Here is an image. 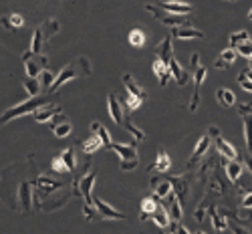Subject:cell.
<instances>
[{"label": "cell", "instance_id": "1", "mask_svg": "<svg viewBox=\"0 0 252 234\" xmlns=\"http://www.w3.org/2000/svg\"><path fill=\"white\" fill-rule=\"evenodd\" d=\"M156 57H159V59L165 63V65L170 67L172 77L176 79V83L180 85V87H184V85L188 83V71L180 67V63L176 61V57H174V53H172V36H165V38L161 40V45H159L158 51H156Z\"/></svg>", "mask_w": 252, "mask_h": 234}, {"label": "cell", "instance_id": "2", "mask_svg": "<svg viewBox=\"0 0 252 234\" xmlns=\"http://www.w3.org/2000/svg\"><path fill=\"white\" fill-rule=\"evenodd\" d=\"M89 73H91V63L87 61V57H79L77 61L69 63V65L55 77V81H53V85H51L49 91L55 93V91L61 87V85L69 83V81L75 79V77H85V75H89Z\"/></svg>", "mask_w": 252, "mask_h": 234}, {"label": "cell", "instance_id": "3", "mask_svg": "<svg viewBox=\"0 0 252 234\" xmlns=\"http://www.w3.org/2000/svg\"><path fill=\"white\" fill-rule=\"evenodd\" d=\"M47 103H49V99H47V97L32 95V97H29L27 101H23V103L14 105V107L6 109L2 115H0V125H4V123H8L10 119H16V117H20V115L34 113L36 109H40V107H43V105H47Z\"/></svg>", "mask_w": 252, "mask_h": 234}, {"label": "cell", "instance_id": "4", "mask_svg": "<svg viewBox=\"0 0 252 234\" xmlns=\"http://www.w3.org/2000/svg\"><path fill=\"white\" fill-rule=\"evenodd\" d=\"M145 10H150L163 27H184V25H190L188 23V18L184 14H174V12H163V8H159L158 4H145Z\"/></svg>", "mask_w": 252, "mask_h": 234}, {"label": "cell", "instance_id": "5", "mask_svg": "<svg viewBox=\"0 0 252 234\" xmlns=\"http://www.w3.org/2000/svg\"><path fill=\"white\" fill-rule=\"evenodd\" d=\"M95 178H97L95 169H91V172H87L79 182L73 184L75 194L77 196H83V198L87 200V204H93V184H95Z\"/></svg>", "mask_w": 252, "mask_h": 234}, {"label": "cell", "instance_id": "6", "mask_svg": "<svg viewBox=\"0 0 252 234\" xmlns=\"http://www.w3.org/2000/svg\"><path fill=\"white\" fill-rule=\"evenodd\" d=\"M208 135H210V137H214L216 147H218V152H220L222 158H228V160H236V158H238L236 147H234V145H230V143L220 135V132H218V127H216V125H210Z\"/></svg>", "mask_w": 252, "mask_h": 234}, {"label": "cell", "instance_id": "7", "mask_svg": "<svg viewBox=\"0 0 252 234\" xmlns=\"http://www.w3.org/2000/svg\"><path fill=\"white\" fill-rule=\"evenodd\" d=\"M49 123H51V130H53V134H55L57 137H67V135L71 134V130H73L71 121L67 119V115L63 113V111H59Z\"/></svg>", "mask_w": 252, "mask_h": 234}, {"label": "cell", "instance_id": "8", "mask_svg": "<svg viewBox=\"0 0 252 234\" xmlns=\"http://www.w3.org/2000/svg\"><path fill=\"white\" fill-rule=\"evenodd\" d=\"M238 115L244 123V139H246V150L252 152V105H240Z\"/></svg>", "mask_w": 252, "mask_h": 234}, {"label": "cell", "instance_id": "9", "mask_svg": "<svg viewBox=\"0 0 252 234\" xmlns=\"http://www.w3.org/2000/svg\"><path fill=\"white\" fill-rule=\"evenodd\" d=\"M93 204H95V208H97V212H99V216H101V218H107V220H125V214H123V212L115 210L113 206H109L105 200L93 196Z\"/></svg>", "mask_w": 252, "mask_h": 234}, {"label": "cell", "instance_id": "10", "mask_svg": "<svg viewBox=\"0 0 252 234\" xmlns=\"http://www.w3.org/2000/svg\"><path fill=\"white\" fill-rule=\"evenodd\" d=\"M206 79V67H198L194 71V95H192V101H190V111L194 113L198 109V103H200V87H202V83Z\"/></svg>", "mask_w": 252, "mask_h": 234}, {"label": "cell", "instance_id": "11", "mask_svg": "<svg viewBox=\"0 0 252 234\" xmlns=\"http://www.w3.org/2000/svg\"><path fill=\"white\" fill-rule=\"evenodd\" d=\"M158 6L167 10V12H174V14H190V12H194L192 4L180 2V0H163V2H159Z\"/></svg>", "mask_w": 252, "mask_h": 234}, {"label": "cell", "instance_id": "12", "mask_svg": "<svg viewBox=\"0 0 252 234\" xmlns=\"http://www.w3.org/2000/svg\"><path fill=\"white\" fill-rule=\"evenodd\" d=\"M59 111H61V107H57V105H53V103H47V105H43L40 109H36V111L32 113V117H34L36 123H49Z\"/></svg>", "mask_w": 252, "mask_h": 234}, {"label": "cell", "instance_id": "13", "mask_svg": "<svg viewBox=\"0 0 252 234\" xmlns=\"http://www.w3.org/2000/svg\"><path fill=\"white\" fill-rule=\"evenodd\" d=\"M111 150L121 158V160H133L137 158V150H135V141L133 143H113L111 141Z\"/></svg>", "mask_w": 252, "mask_h": 234}, {"label": "cell", "instance_id": "14", "mask_svg": "<svg viewBox=\"0 0 252 234\" xmlns=\"http://www.w3.org/2000/svg\"><path fill=\"white\" fill-rule=\"evenodd\" d=\"M107 105H109V115H111V119H113L117 125H123V121H125V115H123V105L117 101V97H115L113 93L107 97Z\"/></svg>", "mask_w": 252, "mask_h": 234}, {"label": "cell", "instance_id": "15", "mask_svg": "<svg viewBox=\"0 0 252 234\" xmlns=\"http://www.w3.org/2000/svg\"><path fill=\"white\" fill-rule=\"evenodd\" d=\"M121 81H123V85H125V89H127V93L129 95H133V97H139V99H148V95H145V91L139 87V83L129 75V73H125L123 77H121Z\"/></svg>", "mask_w": 252, "mask_h": 234}, {"label": "cell", "instance_id": "16", "mask_svg": "<svg viewBox=\"0 0 252 234\" xmlns=\"http://www.w3.org/2000/svg\"><path fill=\"white\" fill-rule=\"evenodd\" d=\"M172 34L176 36V38H182V40H190V38H202L204 36V33L202 31H198V29H194L192 25H184V27H174V31H172Z\"/></svg>", "mask_w": 252, "mask_h": 234}, {"label": "cell", "instance_id": "17", "mask_svg": "<svg viewBox=\"0 0 252 234\" xmlns=\"http://www.w3.org/2000/svg\"><path fill=\"white\" fill-rule=\"evenodd\" d=\"M154 73H156V77H158V81H159L161 87H165L167 81H170V77H172L170 67H167L159 57H156V61H154Z\"/></svg>", "mask_w": 252, "mask_h": 234}, {"label": "cell", "instance_id": "18", "mask_svg": "<svg viewBox=\"0 0 252 234\" xmlns=\"http://www.w3.org/2000/svg\"><path fill=\"white\" fill-rule=\"evenodd\" d=\"M208 147H210V135H202L200 139H198V143H196V147H194V152H192V158H190V164L188 166H196L200 160H202V156L208 152Z\"/></svg>", "mask_w": 252, "mask_h": 234}, {"label": "cell", "instance_id": "19", "mask_svg": "<svg viewBox=\"0 0 252 234\" xmlns=\"http://www.w3.org/2000/svg\"><path fill=\"white\" fill-rule=\"evenodd\" d=\"M170 167H172V158L165 154V150H163V147H159V152H158V158H156V162L152 164L150 172H152V169H156V172L163 174V172H167V169H170Z\"/></svg>", "mask_w": 252, "mask_h": 234}, {"label": "cell", "instance_id": "20", "mask_svg": "<svg viewBox=\"0 0 252 234\" xmlns=\"http://www.w3.org/2000/svg\"><path fill=\"white\" fill-rule=\"evenodd\" d=\"M152 220H154L159 228L167 230V228H170V212H167L163 206H158V208H156V212L152 214Z\"/></svg>", "mask_w": 252, "mask_h": 234}, {"label": "cell", "instance_id": "21", "mask_svg": "<svg viewBox=\"0 0 252 234\" xmlns=\"http://www.w3.org/2000/svg\"><path fill=\"white\" fill-rule=\"evenodd\" d=\"M158 206H159V204H158V196H148V198H143V200H141V220L150 218L154 212H156Z\"/></svg>", "mask_w": 252, "mask_h": 234}, {"label": "cell", "instance_id": "22", "mask_svg": "<svg viewBox=\"0 0 252 234\" xmlns=\"http://www.w3.org/2000/svg\"><path fill=\"white\" fill-rule=\"evenodd\" d=\"M18 202H20V206H23V210L29 212V208H31V184L29 182H20V186H18Z\"/></svg>", "mask_w": 252, "mask_h": 234}, {"label": "cell", "instance_id": "23", "mask_svg": "<svg viewBox=\"0 0 252 234\" xmlns=\"http://www.w3.org/2000/svg\"><path fill=\"white\" fill-rule=\"evenodd\" d=\"M43 42H45V33H43V27H38V29H34L32 38H31V51L34 55H40L43 53Z\"/></svg>", "mask_w": 252, "mask_h": 234}, {"label": "cell", "instance_id": "24", "mask_svg": "<svg viewBox=\"0 0 252 234\" xmlns=\"http://www.w3.org/2000/svg\"><path fill=\"white\" fill-rule=\"evenodd\" d=\"M152 184H154V188H156V196L158 198H167V194L174 190V186H172V182L170 180H159V178H156V180H152Z\"/></svg>", "mask_w": 252, "mask_h": 234}, {"label": "cell", "instance_id": "25", "mask_svg": "<svg viewBox=\"0 0 252 234\" xmlns=\"http://www.w3.org/2000/svg\"><path fill=\"white\" fill-rule=\"evenodd\" d=\"M167 200H170V214H172V220L174 222H180L182 220V206H180V198L176 196V192L172 190L167 194Z\"/></svg>", "mask_w": 252, "mask_h": 234}, {"label": "cell", "instance_id": "26", "mask_svg": "<svg viewBox=\"0 0 252 234\" xmlns=\"http://www.w3.org/2000/svg\"><path fill=\"white\" fill-rule=\"evenodd\" d=\"M216 99L224 105V107H234V105H236V95L230 91V89H226V87H222V89L216 91Z\"/></svg>", "mask_w": 252, "mask_h": 234}, {"label": "cell", "instance_id": "27", "mask_svg": "<svg viewBox=\"0 0 252 234\" xmlns=\"http://www.w3.org/2000/svg\"><path fill=\"white\" fill-rule=\"evenodd\" d=\"M23 87L27 89L29 97H32V95H38L40 93V87H43V85H40V79L38 77H29L27 75V79L23 81Z\"/></svg>", "mask_w": 252, "mask_h": 234}, {"label": "cell", "instance_id": "28", "mask_svg": "<svg viewBox=\"0 0 252 234\" xmlns=\"http://www.w3.org/2000/svg\"><path fill=\"white\" fill-rule=\"evenodd\" d=\"M226 174H228V178L232 180V182H238L240 176H242V164L236 162V160H230L226 164Z\"/></svg>", "mask_w": 252, "mask_h": 234}, {"label": "cell", "instance_id": "29", "mask_svg": "<svg viewBox=\"0 0 252 234\" xmlns=\"http://www.w3.org/2000/svg\"><path fill=\"white\" fill-rule=\"evenodd\" d=\"M91 132L95 134V135H99V139L103 141V145H111V135H109V132L107 130H105V127L99 123V121H93L91 123Z\"/></svg>", "mask_w": 252, "mask_h": 234}, {"label": "cell", "instance_id": "30", "mask_svg": "<svg viewBox=\"0 0 252 234\" xmlns=\"http://www.w3.org/2000/svg\"><path fill=\"white\" fill-rule=\"evenodd\" d=\"M34 184H36L38 188H43L45 192H53V190L63 188V184H61V182H57V180H49V178H45V176H38Z\"/></svg>", "mask_w": 252, "mask_h": 234}, {"label": "cell", "instance_id": "31", "mask_svg": "<svg viewBox=\"0 0 252 234\" xmlns=\"http://www.w3.org/2000/svg\"><path fill=\"white\" fill-rule=\"evenodd\" d=\"M61 158H63V162H65V166H67V172H75L77 160H75V150H73V147H67V150L61 154Z\"/></svg>", "mask_w": 252, "mask_h": 234}, {"label": "cell", "instance_id": "32", "mask_svg": "<svg viewBox=\"0 0 252 234\" xmlns=\"http://www.w3.org/2000/svg\"><path fill=\"white\" fill-rule=\"evenodd\" d=\"M101 145H103V141L99 139V135H91L89 139L83 141V152H85V154H93V152L99 150Z\"/></svg>", "mask_w": 252, "mask_h": 234}, {"label": "cell", "instance_id": "33", "mask_svg": "<svg viewBox=\"0 0 252 234\" xmlns=\"http://www.w3.org/2000/svg\"><path fill=\"white\" fill-rule=\"evenodd\" d=\"M43 27V33H45V38H51V36H55L57 33H59V29H61V25H59V20H55V18H49L47 23H43L40 25Z\"/></svg>", "mask_w": 252, "mask_h": 234}, {"label": "cell", "instance_id": "34", "mask_svg": "<svg viewBox=\"0 0 252 234\" xmlns=\"http://www.w3.org/2000/svg\"><path fill=\"white\" fill-rule=\"evenodd\" d=\"M208 212H210V216H212V226H214V230H226V228H228L224 216L218 214V210H216V208H210Z\"/></svg>", "mask_w": 252, "mask_h": 234}, {"label": "cell", "instance_id": "35", "mask_svg": "<svg viewBox=\"0 0 252 234\" xmlns=\"http://www.w3.org/2000/svg\"><path fill=\"white\" fill-rule=\"evenodd\" d=\"M127 38H129V45L135 47V49H141V47L145 45V34H143L139 29H133Z\"/></svg>", "mask_w": 252, "mask_h": 234}, {"label": "cell", "instance_id": "36", "mask_svg": "<svg viewBox=\"0 0 252 234\" xmlns=\"http://www.w3.org/2000/svg\"><path fill=\"white\" fill-rule=\"evenodd\" d=\"M25 69H27V75H29V77H38V75H40V71H43V67H40V63H38L36 59L32 61V57L25 61Z\"/></svg>", "mask_w": 252, "mask_h": 234}, {"label": "cell", "instance_id": "37", "mask_svg": "<svg viewBox=\"0 0 252 234\" xmlns=\"http://www.w3.org/2000/svg\"><path fill=\"white\" fill-rule=\"evenodd\" d=\"M123 127H125V130H127V132L133 135V139H135V141H143V139H145V134H143L141 130H137V127L131 123V119H129V117H125Z\"/></svg>", "mask_w": 252, "mask_h": 234}, {"label": "cell", "instance_id": "38", "mask_svg": "<svg viewBox=\"0 0 252 234\" xmlns=\"http://www.w3.org/2000/svg\"><path fill=\"white\" fill-rule=\"evenodd\" d=\"M246 40H250V34L246 31H238L234 34H230V47L236 49L238 45H242V42H246Z\"/></svg>", "mask_w": 252, "mask_h": 234}, {"label": "cell", "instance_id": "39", "mask_svg": "<svg viewBox=\"0 0 252 234\" xmlns=\"http://www.w3.org/2000/svg\"><path fill=\"white\" fill-rule=\"evenodd\" d=\"M236 57H238V51H236L234 47H228V49H224V51L220 53V59H224L228 65H232V63L236 61Z\"/></svg>", "mask_w": 252, "mask_h": 234}, {"label": "cell", "instance_id": "40", "mask_svg": "<svg viewBox=\"0 0 252 234\" xmlns=\"http://www.w3.org/2000/svg\"><path fill=\"white\" fill-rule=\"evenodd\" d=\"M40 85H43L45 89H51V85H53V81H55V75L51 73V71H47V69H43L40 71Z\"/></svg>", "mask_w": 252, "mask_h": 234}, {"label": "cell", "instance_id": "41", "mask_svg": "<svg viewBox=\"0 0 252 234\" xmlns=\"http://www.w3.org/2000/svg\"><path fill=\"white\" fill-rule=\"evenodd\" d=\"M141 103H143V99L133 97V95H129V93H127V99H125V103H123V105H127V109L135 111V109H139V107H141Z\"/></svg>", "mask_w": 252, "mask_h": 234}, {"label": "cell", "instance_id": "42", "mask_svg": "<svg viewBox=\"0 0 252 234\" xmlns=\"http://www.w3.org/2000/svg\"><path fill=\"white\" fill-rule=\"evenodd\" d=\"M236 51H238L240 57L250 59V57H252V40H246V42H242V45H238Z\"/></svg>", "mask_w": 252, "mask_h": 234}, {"label": "cell", "instance_id": "43", "mask_svg": "<svg viewBox=\"0 0 252 234\" xmlns=\"http://www.w3.org/2000/svg\"><path fill=\"white\" fill-rule=\"evenodd\" d=\"M6 18H8V23H10V29H12V31H16V29H20V27L25 25V18L20 16V14H16V12L10 14V16H6Z\"/></svg>", "mask_w": 252, "mask_h": 234}, {"label": "cell", "instance_id": "44", "mask_svg": "<svg viewBox=\"0 0 252 234\" xmlns=\"http://www.w3.org/2000/svg\"><path fill=\"white\" fill-rule=\"evenodd\" d=\"M139 164V158H133V160H121V169L123 172H131V169H135Z\"/></svg>", "mask_w": 252, "mask_h": 234}, {"label": "cell", "instance_id": "45", "mask_svg": "<svg viewBox=\"0 0 252 234\" xmlns=\"http://www.w3.org/2000/svg\"><path fill=\"white\" fill-rule=\"evenodd\" d=\"M53 169H55V172H59V174L67 172V166H65V162H63V158H61V156L53 158Z\"/></svg>", "mask_w": 252, "mask_h": 234}, {"label": "cell", "instance_id": "46", "mask_svg": "<svg viewBox=\"0 0 252 234\" xmlns=\"http://www.w3.org/2000/svg\"><path fill=\"white\" fill-rule=\"evenodd\" d=\"M238 83H240V87L244 89V91H248V93H252V81L244 75V73H240V77H238Z\"/></svg>", "mask_w": 252, "mask_h": 234}, {"label": "cell", "instance_id": "47", "mask_svg": "<svg viewBox=\"0 0 252 234\" xmlns=\"http://www.w3.org/2000/svg\"><path fill=\"white\" fill-rule=\"evenodd\" d=\"M200 67V55L198 53H192V57H190V69H198Z\"/></svg>", "mask_w": 252, "mask_h": 234}, {"label": "cell", "instance_id": "48", "mask_svg": "<svg viewBox=\"0 0 252 234\" xmlns=\"http://www.w3.org/2000/svg\"><path fill=\"white\" fill-rule=\"evenodd\" d=\"M95 206H91V204H87L85 208H83V212H85V216L89 218V220H95V210H93Z\"/></svg>", "mask_w": 252, "mask_h": 234}, {"label": "cell", "instance_id": "49", "mask_svg": "<svg viewBox=\"0 0 252 234\" xmlns=\"http://www.w3.org/2000/svg\"><path fill=\"white\" fill-rule=\"evenodd\" d=\"M242 206H244V208H248V210L252 208V192H248V194L242 198Z\"/></svg>", "mask_w": 252, "mask_h": 234}, {"label": "cell", "instance_id": "50", "mask_svg": "<svg viewBox=\"0 0 252 234\" xmlns=\"http://www.w3.org/2000/svg\"><path fill=\"white\" fill-rule=\"evenodd\" d=\"M214 67H216V69H228L230 65H228V63H226L224 59H220V57H218V61L214 63Z\"/></svg>", "mask_w": 252, "mask_h": 234}, {"label": "cell", "instance_id": "51", "mask_svg": "<svg viewBox=\"0 0 252 234\" xmlns=\"http://www.w3.org/2000/svg\"><path fill=\"white\" fill-rule=\"evenodd\" d=\"M34 59L40 63V67H47V65H49V57H45V55H43V57H40V55H34Z\"/></svg>", "mask_w": 252, "mask_h": 234}, {"label": "cell", "instance_id": "52", "mask_svg": "<svg viewBox=\"0 0 252 234\" xmlns=\"http://www.w3.org/2000/svg\"><path fill=\"white\" fill-rule=\"evenodd\" d=\"M244 162H246V166L250 167V172H252V158H250V156H246V158H244Z\"/></svg>", "mask_w": 252, "mask_h": 234}, {"label": "cell", "instance_id": "53", "mask_svg": "<svg viewBox=\"0 0 252 234\" xmlns=\"http://www.w3.org/2000/svg\"><path fill=\"white\" fill-rule=\"evenodd\" d=\"M248 18H250V20H252V8H250V10H248Z\"/></svg>", "mask_w": 252, "mask_h": 234}, {"label": "cell", "instance_id": "54", "mask_svg": "<svg viewBox=\"0 0 252 234\" xmlns=\"http://www.w3.org/2000/svg\"><path fill=\"white\" fill-rule=\"evenodd\" d=\"M248 61H250V69H252V57H250V59H248Z\"/></svg>", "mask_w": 252, "mask_h": 234}, {"label": "cell", "instance_id": "55", "mask_svg": "<svg viewBox=\"0 0 252 234\" xmlns=\"http://www.w3.org/2000/svg\"><path fill=\"white\" fill-rule=\"evenodd\" d=\"M230 2H236V0H230Z\"/></svg>", "mask_w": 252, "mask_h": 234}]
</instances>
